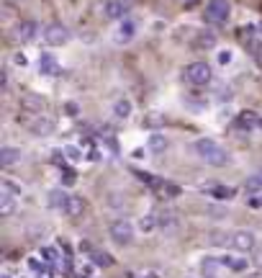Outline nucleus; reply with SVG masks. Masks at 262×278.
<instances>
[{
    "mask_svg": "<svg viewBox=\"0 0 262 278\" xmlns=\"http://www.w3.org/2000/svg\"><path fill=\"white\" fill-rule=\"evenodd\" d=\"M193 149H195V154L200 160H203L206 165H211V167H224V165H229V152L216 142V139H195V144H193Z\"/></svg>",
    "mask_w": 262,
    "mask_h": 278,
    "instance_id": "f257e3e1",
    "label": "nucleus"
},
{
    "mask_svg": "<svg viewBox=\"0 0 262 278\" xmlns=\"http://www.w3.org/2000/svg\"><path fill=\"white\" fill-rule=\"evenodd\" d=\"M182 77H185V83L193 85V88H206L213 80V70H211L208 62H190V65L182 70Z\"/></svg>",
    "mask_w": 262,
    "mask_h": 278,
    "instance_id": "f03ea898",
    "label": "nucleus"
},
{
    "mask_svg": "<svg viewBox=\"0 0 262 278\" xmlns=\"http://www.w3.org/2000/svg\"><path fill=\"white\" fill-rule=\"evenodd\" d=\"M108 235H111V240L116 242V245H121V247H126V245H131L134 242V224L129 222V219H123V216H118V219H113L111 222V227H108Z\"/></svg>",
    "mask_w": 262,
    "mask_h": 278,
    "instance_id": "7ed1b4c3",
    "label": "nucleus"
},
{
    "mask_svg": "<svg viewBox=\"0 0 262 278\" xmlns=\"http://www.w3.org/2000/svg\"><path fill=\"white\" fill-rule=\"evenodd\" d=\"M229 15H231V5H229V0H208V3H206V13H203L206 23L221 26V23H226V21H229Z\"/></svg>",
    "mask_w": 262,
    "mask_h": 278,
    "instance_id": "20e7f679",
    "label": "nucleus"
},
{
    "mask_svg": "<svg viewBox=\"0 0 262 278\" xmlns=\"http://www.w3.org/2000/svg\"><path fill=\"white\" fill-rule=\"evenodd\" d=\"M44 106H46V101L41 98V96H34V93H28V96H23L21 98V111H18V121L23 119V124H28L34 116H39L41 111H44Z\"/></svg>",
    "mask_w": 262,
    "mask_h": 278,
    "instance_id": "39448f33",
    "label": "nucleus"
},
{
    "mask_svg": "<svg viewBox=\"0 0 262 278\" xmlns=\"http://www.w3.org/2000/svg\"><path fill=\"white\" fill-rule=\"evenodd\" d=\"M229 247H234L237 253H255V247H257L255 232H250V229H237V232H231V245H229Z\"/></svg>",
    "mask_w": 262,
    "mask_h": 278,
    "instance_id": "423d86ee",
    "label": "nucleus"
},
{
    "mask_svg": "<svg viewBox=\"0 0 262 278\" xmlns=\"http://www.w3.org/2000/svg\"><path fill=\"white\" fill-rule=\"evenodd\" d=\"M70 41V28L62 23H49L44 28V44L46 46H62Z\"/></svg>",
    "mask_w": 262,
    "mask_h": 278,
    "instance_id": "0eeeda50",
    "label": "nucleus"
},
{
    "mask_svg": "<svg viewBox=\"0 0 262 278\" xmlns=\"http://www.w3.org/2000/svg\"><path fill=\"white\" fill-rule=\"evenodd\" d=\"M129 10H131L129 0H105L103 3V15L111 21H126Z\"/></svg>",
    "mask_w": 262,
    "mask_h": 278,
    "instance_id": "6e6552de",
    "label": "nucleus"
},
{
    "mask_svg": "<svg viewBox=\"0 0 262 278\" xmlns=\"http://www.w3.org/2000/svg\"><path fill=\"white\" fill-rule=\"evenodd\" d=\"M144 178H147V183L154 188V193L162 196L165 201L180 196V185H173V183H167V180H162V178H152V175H144Z\"/></svg>",
    "mask_w": 262,
    "mask_h": 278,
    "instance_id": "1a4fd4ad",
    "label": "nucleus"
},
{
    "mask_svg": "<svg viewBox=\"0 0 262 278\" xmlns=\"http://www.w3.org/2000/svg\"><path fill=\"white\" fill-rule=\"evenodd\" d=\"M28 132L31 134H36V137H46V134H52L54 132V119L52 116H46V114H39V116H34L28 124Z\"/></svg>",
    "mask_w": 262,
    "mask_h": 278,
    "instance_id": "9d476101",
    "label": "nucleus"
},
{
    "mask_svg": "<svg viewBox=\"0 0 262 278\" xmlns=\"http://www.w3.org/2000/svg\"><path fill=\"white\" fill-rule=\"evenodd\" d=\"M15 39L18 41H34L36 39V34H39V23L36 21H21L18 26H15Z\"/></svg>",
    "mask_w": 262,
    "mask_h": 278,
    "instance_id": "9b49d317",
    "label": "nucleus"
},
{
    "mask_svg": "<svg viewBox=\"0 0 262 278\" xmlns=\"http://www.w3.org/2000/svg\"><path fill=\"white\" fill-rule=\"evenodd\" d=\"M154 219H157L160 229H175L177 227V214L173 209H160L157 214H154Z\"/></svg>",
    "mask_w": 262,
    "mask_h": 278,
    "instance_id": "f8f14e48",
    "label": "nucleus"
},
{
    "mask_svg": "<svg viewBox=\"0 0 262 278\" xmlns=\"http://www.w3.org/2000/svg\"><path fill=\"white\" fill-rule=\"evenodd\" d=\"M39 72L46 75V77H54V75L59 72L57 57H54V54H41V57H39Z\"/></svg>",
    "mask_w": 262,
    "mask_h": 278,
    "instance_id": "ddd939ff",
    "label": "nucleus"
},
{
    "mask_svg": "<svg viewBox=\"0 0 262 278\" xmlns=\"http://www.w3.org/2000/svg\"><path fill=\"white\" fill-rule=\"evenodd\" d=\"M70 198H72V196H67L62 188H54V191H49V206H52V209H57V211H65V214H67Z\"/></svg>",
    "mask_w": 262,
    "mask_h": 278,
    "instance_id": "4468645a",
    "label": "nucleus"
},
{
    "mask_svg": "<svg viewBox=\"0 0 262 278\" xmlns=\"http://www.w3.org/2000/svg\"><path fill=\"white\" fill-rule=\"evenodd\" d=\"M21 149L18 147H3L0 149V167H13L15 162H21Z\"/></svg>",
    "mask_w": 262,
    "mask_h": 278,
    "instance_id": "2eb2a0df",
    "label": "nucleus"
},
{
    "mask_svg": "<svg viewBox=\"0 0 262 278\" xmlns=\"http://www.w3.org/2000/svg\"><path fill=\"white\" fill-rule=\"evenodd\" d=\"M237 127L239 129H255V127H260L262 129V116H257V114H252V111H247V114H242L239 119H237Z\"/></svg>",
    "mask_w": 262,
    "mask_h": 278,
    "instance_id": "dca6fc26",
    "label": "nucleus"
},
{
    "mask_svg": "<svg viewBox=\"0 0 262 278\" xmlns=\"http://www.w3.org/2000/svg\"><path fill=\"white\" fill-rule=\"evenodd\" d=\"M134 31H136V26L126 18V21H121V26H118V31H116V41L118 44H129L131 39H134Z\"/></svg>",
    "mask_w": 262,
    "mask_h": 278,
    "instance_id": "f3484780",
    "label": "nucleus"
},
{
    "mask_svg": "<svg viewBox=\"0 0 262 278\" xmlns=\"http://www.w3.org/2000/svg\"><path fill=\"white\" fill-rule=\"evenodd\" d=\"M15 198L18 196H13L8 191H0V216H10L15 211Z\"/></svg>",
    "mask_w": 262,
    "mask_h": 278,
    "instance_id": "a211bd4d",
    "label": "nucleus"
},
{
    "mask_svg": "<svg viewBox=\"0 0 262 278\" xmlns=\"http://www.w3.org/2000/svg\"><path fill=\"white\" fill-rule=\"evenodd\" d=\"M244 191H247V193H262V170H255L252 175H247Z\"/></svg>",
    "mask_w": 262,
    "mask_h": 278,
    "instance_id": "6ab92c4d",
    "label": "nucleus"
},
{
    "mask_svg": "<svg viewBox=\"0 0 262 278\" xmlns=\"http://www.w3.org/2000/svg\"><path fill=\"white\" fill-rule=\"evenodd\" d=\"M195 46L198 49H213L216 46V34L213 31H200L198 39H195Z\"/></svg>",
    "mask_w": 262,
    "mask_h": 278,
    "instance_id": "aec40b11",
    "label": "nucleus"
},
{
    "mask_svg": "<svg viewBox=\"0 0 262 278\" xmlns=\"http://www.w3.org/2000/svg\"><path fill=\"white\" fill-rule=\"evenodd\" d=\"M113 116L116 119H129L131 116V101L129 98H118L113 106Z\"/></svg>",
    "mask_w": 262,
    "mask_h": 278,
    "instance_id": "412c9836",
    "label": "nucleus"
},
{
    "mask_svg": "<svg viewBox=\"0 0 262 278\" xmlns=\"http://www.w3.org/2000/svg\"><path fill=\"white\" fill-rule=\"evenodd\" d=\"M208 240H211V245H231V232L211 229V232H208Z\"/></svg>",
    "mask_w": 262,
    "mask_h": 278,
    "instance_id": "4be33fe9",
    "label": "nucleus"
},
{
    "mask_svg": "<svg viewBox=\"0 0 262 278\" xmlns=\"http://www.w3.org/2000/svg\"><path fill=\"white\" fill-rule=\"evenodd\" d=\"M221 266H226V268H231V271H247V258H221Z\"/></svg>",
    "mask_w": 262,
    "mask_h": 278,
    "instance_id": "5701e85b",
    "label": "nucleus"
},
{
    "mask_svg": "<svg viewBox=\"0 0 262 278\" xmlns=\"http://www.w3.org/2000/svg\"><path fill=\"white\" fill-rule=\"evenodd\" d=\"M83 211H85V198L72 196L70 198V206H67V216H80Z\"/></svg>",
    "mask_w": 262,
    "mask_h": 278,
    "instance_id": "b1692460",
    "label": "nucleus"
},
{
    "mask_svg": "<svg viewBox=\"0 0 262 278\" xmlns=\"http://www.w3.org/2000/svg\"><path fill=\"white\" fill-rule=\"evenodd\" d=\"M90 255H92V260H95V266H100V268H111V266H113V258L108 255V253L90 250Z\"/></svg>",
    "mask_w": 262,
    "mask_h": 278,
    "instance_id": "393cba45",
    "label": "nucleus"
},
{
    "mask_svg": "<svg viewBox=\"0 0 262 278\" xmlns=\"http://www.w3.org/2000/svg\"><path fill=\"white\" fill-rule=\"evenodd\" d=\"M221 260H213V258H206L203 260V276L206 278H216V271H219Z\"/></svg>",
    "mask_w": 262,
    "mask_h": 278,
    "instance_id": "a878e982",
    "label": "nucleus"
},
{
    "mask_svg": "<svg viewBox=\"0 0 262 278\" xmlns=\"http://www.w3.org/2000/svg\"><path fill=\"white\" fill-rule=\"evenodd\" d=\"M167 147V139L162 137V134H154L152 139H149V149H154V152H162Z\"/></svg>",
    "mask_w": 262,
    "mask_h": 278,
    "instance_id": "bb28decb",
    "label": "nucleus"
},
{
    "mask_svg": "<svg viewBox=\"0 0 262 278\" xmlns=\"http://www.w3.org/2000/svg\"><path fill=\"white\" fill-rule=\"evenodd\" d=\"M0 191H8V193H13V196H18V198H21V185H15L10 178H5V180H3V185H0Z\"/></svg>",
    "mask_w": 262,
    "mask_h": 278,
    "instance_id": "cd10ccee",
    "label": "nucleus"
},
{
    "mask_svg": "<svg viewBox=\"0 0 262 278\" xmlns=\"http://www.w3.org/2000/svg\"><path fill=\"white\" fill-rule=\"evenodd\" d=\"M154 227H157V219H154V216H142V219H139V229L142 232H152Z\"/></svg>",
    "mask_w": 262,
    "mask_h": 278,
    "instance_id": "c85d7f7f",
    "label": "nucleus"
},
{
    "mask_svg": "<svg viewBox=\"0 0 262 278\" xmlns=\"http://www.w3.org/2000/svg\"><path fill=\"white\" fill-rule=\"evenodd\" d=\"M211 193L216 196V198H234V188H224V185H219V188H211Z\"/></svg>",
    "mask_w": 262,
    "mask_h": 278,
    "instance_id": "c756f323",
    "label": "nucleus"
},
{
    "mask_svg": "<svg viewBox=\"0 0 262 278\" xmlns=\"http://www.w3.org/2000/svg\"><path fill=\"white\" fill-rule=\"evenodd\" d=\"M247 204H250V209H262V193H252Z\"/></svg>",
    "mask_w": 262,
    "mask_h": 278,
    "instance_id": "7c9ffc66",
    "label": "nucleus"
},
{
    "mask_svg": "<svg viewBox=\"0 0 262 278\" xmlns=\"http://www.w3.org/2000/svg\"><path fill=\"white\" fill-rule=\"evenodd\" d=\"M219 62H221V65H229V62H231V52H221L219 54Z\"/></svg>",
    "mask_w": 262,
    "mask_h": 278,
    "instance_id": "2f4dec72",
    "label": "nucleus"
},
{
    "mask_svg": "<svg viewBox=\"0 0 262 278\" xmlns=\"http://www.w3.org/2000/svg\"><path fill=\"white\" fill-rule=\"evenodd\" d=\"M255 266L262 268V250H257V247H255Z\"/></svg>",
    "mask_w": 262,
    "mask_h": 278,
    "instance_id": "473e14b6",
    "label": "nucleus"
},
{
    "mask_svg": "<svg viewBox=\"0 0 262 278\" xmlns=\"http://www.w3.org/2000/svg\"><path fill=\"white\" fill-rule=\"evenodd\" d=\"M65 152L70 154V157H75V160H77V157H80V149H75V147H67Z\"/></svg>",
    "mask_w": 262,
    "mask_h": 278,
    "instance_id": "72a5a7b5",
    "label": "nucleus"
},
{
    "mask_svg": "<svg viewBox=\"0 0 262 278\" xmlns=\"http://www.w3.org/2000/svg\"><path fill=\"white\" fill-rule=\"evenodd\" d=\"M41 255H44V258H49V260H54V258H57V253H54V250H41Z\"/></svg>",
    "mask_w": 262,
    "mask_h": 278,
    "instance_id": "f704fd0d",
    "label": "nucleus"
},
{
    "mask_svg": "<svg viewBox=\"0 0 262 278\" xmlns=\"http://www.w3.org/2000/svg\"><path fill=\"white\" fill-rule=\"evenodd\" d=\"M177 3H182L185 8H190V5H195V3H198V0H177Z\"/></svg>",
    "mask_w": 262,
    "mask_h": 278,
    "instance_id": "c9c22d12",
    "label": "nucleus"
},
{
    "mask_svg": "<svg viewBox=\"0 0 262 278\" xmlns=\"http://www.w3.org/2000/svg\"><path fill=\"white\" fill-rule=\"evenodd\" d=\"M247 278H262V271H257V273H250Z\"/></svg>",
    "mask_w": 262,
    "mask_h": 278,
    "instance_id": "e433bc0d",
    "label": "nucleus"
},
{
    "mask_svg": "<svg viewBox=\"0 0 262 278\" xmlns=\"http://www.w3.org/2000/svg\"><path fill=\"white\" fill-rule=\"evenodd\" d=\"M142 278H160V276H157V273H144Z\"/></svg>",
    "mask_w": 262,
    "mask_h": 278,
    "instance_id": "4c0bfd02",
    "label": "nucleus"
},
{
    "mask_svg": "<svg viewBox=\"0 0 262 278\" xmlns=\"http://www.w3.org/2000/svg\"><path fill=\"white\" fill-rule=\"evenodd\" d=\"M0 278H10V276H8V273H3V276H0Z\"/></svg>",
    "mask_w": 262,
    "mask_h": 278,
    "instance_id": "58836bf2",
    "label": "nucleus"
},
{
    "mask_svg": "<svg viewBox=\"0 0 262 278\" xmlns=\"http://www.w3.org/2000/svg\"><path fill=\"white\" fill-rule=\"evenodd\" d=\"M129 3H131V0H129Z\"/></svg>",
    "mask_w": 262,
    "mask_h": 278,
    "instance_id": "ea45409f",
    "label": "nucleus"
}]
</instances>
